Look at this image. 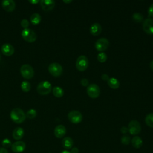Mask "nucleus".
<instances>
[{
	"instance_id": "nucleus-12",
	"label": "nucleus",
	"mask_w": 153,
	"mask_h": 153,
	"mask_svg": "<svg viewBox=\"0 0 153 153\" xmlns=\"http://www.w3.org/2000/svg\"><path fill=\"white\" fill-rule=\"evenodd\" d=\"M11 150L16 153H20L25 151L26 144L23 141H16L11 145Z\"/></svg>"
},
{
	"instance_id": "nucleus-11",
	"label": "nucleus",
	"mask_w": 153,
	"mask_h": 153,
	"mask_svg": "<svg viewBox=\"0 0 153 153\" xmlns=\"http://www.w3.org/2000/svg\"><path fill=\"white\" fill-rule=\"evenodd\" d=\"M143 29L148 34L153 35V19L148 18L143 23Z\"/></svg>"
},
{
	"instance_id": "nucleus-6",
	"label": "nucleus",
	"mask_w": 153,
	"mask_h": 153,
	"mask_svg": "<svg viewBox=\"0 0 153 153\" xmlns=\"http://www.w3.org/2000/svg\"><path fill=\"white\" fill-rule=\"evenodd\" d=\"M20 73L22 76L25 79H30L34 75L33 69L28 64H25L21 66Z\"/></svg>"
},
{
	"instance_id": "nucleus-29",
	"label": "nucleus",
	"mask_w": 153,
	"mask_h": 153,
	"mask_svg": "<svg viewBox=\"0 0 153 153\" xmlns=\"http://www.w3.org/2000/svg\"><path fill=\"white\" fill-rule=\"evenodd\" d=\"M121 142L123 145H128L130 142V137L127 134L123 135L121 138Z\"/></svg>"
},
{
	"instance_id": "nucleus-1",
	"label": "nucleus",
	"mask_w": 153,
	"mask_h": 153,
	"mask_svg": "<svg viewBox=\"0 0 153 153\" xmlns=\"http://www.w3.org/2000/svg\"><path fill=\"white\" fill-rule=\"evenodd\" d=\"M10 118L14 123L20 124L25 120L26 116L22 109L16 108L11 110L10 112Z\"/></svg>"
},
{
	"instance_id": "nucleus-32",
	"label": "nucleus",
	"mask_w": 153,
	"mask_h": 153,
	"mask_svg": "<svg viewBox=\"0 0 153 153\" xmlns=\"http://www.w3.org/2000/svg\"><path fill=\"white\" fill-rule=\"evenodd\" d=\"M88 83H89V81H88V80L87 78H82L81 80V84L82 86H84V87L88 86Z\"/></svg>"
},
{
	"instance_id": "nucleus-13",
	"label": "nucleus",
	"mask_w": 153,
	"mask_h": 153,
	"mask_svg": "<svg viewBox=\"0 0 153 153\" xmlns=\"http://www.w3.org/2000/svg\"><path fill=\"white\" fill-rule=\"evenodd\" d=\"M39 2L41 8L44 11H51L55 6V2L53 0H41Z\"/></svg>"
},
{
	"instance_id": "nucleus-15",
	"label": "nucleus",
	"mask_w": 153,
	"mask_h": 153,
	"mask_svg": "<svg viewBox=\"0 0 153 153\" xmlns=\"http://www.w3.org/2000/svg\"><path fill=\"white\" fill-rule=\"evenodd\" d=\"M1 52L2 54L7 56H11L14 53V47L8 43H5L3 44L1 47Z\"/></svg>"
},
{
	"instance_id": "nucleus-41",
	"label": "nucleus",
	"mask_w": 153,
	"mask_h": 153,
	"mask_svg": "<svg viewBox=\"0 0 153 153\" xmlns=\"http://www.w3.org/2000/svg\"><path fill=\"white\" fill-rule=\"evenodd\" d=\"M60 153H71V152H69V151H68L67 150H63Z\"/></svg>"
},
{
	"instance_id": "nucleus-26",
	"label": "nucleus",
	"mask_w": 153,
	"mask_h": 153,
	"mask_svg": "<svg viewBox=\"0 0 153 153\" xmlns=\"http://www.w3.org/2000/svg\"><path fill=\"white\" fill-rule=\"evenodd\" d=\"M36 115H37V112H36V111L35 109H29V110L27 112V113H26V117L28 118L29 119L32 120V119L35 118L36 117Z\"/></svg>"
},
{
	"instance_id": "nucleus-14",
	"label": "nucleus",
	"mask_w": 153,
	"mask_h": 153,
	"mask_svg": "<svg viewBox=\"0 0 153 153\" xmlns=\"http://www.w3.org/2000/svg\"><path fill=\"white\" fill-rule=\"evenodd\" d=\"M2 7L5 11L11 12L16 8V3L13 0H3L2 1Z\"/></svg>"
},
{
	"instance_id": "nucleus-39",
	"label": "nucleus",
	"mask_w": 153,
	"mask_h": 153,
	"mask_svg": "<svg viewBox=\"0 0 153 153\" xmlns=\"http://www.w3.org/2000/svg\"><path fill=\"white\" fill-rule=\"evenodd\" d=\"M63 2L64 3H66V4H69V3L72 2V0H63Z\"/></svg>"
},
{
	"instance_id": "nucleus-33",
	"label": "nucleus",
	"mask_w": 153,
	"mask_h": 153,
	"mask_svg": "<svg viewBox=\"0 0 153 153\" xmlns=\"http://www.w3.org/2000/svg\"><path fill=\"white\" fill-rule=\"evenodd\" d=\"M148 14H149V16L153 17V4H152L150 5V7H149L148 10Z\"/></svg>"
},
{
	"instance_id": "nucleus-38",
	"label": "nucleus",
	"mask_w": 153,
	"mask_h": 153,
	"mask_svg": "<svg viewBox=\"0 0 153 153\" xmlns=\"http://www.w3.org/2000/svg\"><path fill=\"white\" fill-rule=\"evenodd\" d=\"M79 152V149L76 148V147H74L72 149H71V153H78Z\"/></svg>"
},
{
	"instance_id": "nucleus-7",
	"label": "nucleus",
	"mask_w": 153,
	"mask_h": 153,
	"mask_svg": "<svg viewBox=\"0 0 153 153\" xmlns=\"http://www.w3.org/2000/svg\"><path fill=\"white\" fill-rule=\"evenodd\" d=\"M128 132L132 135H136L141 131V126L137 120H131L130 121L128 126Z\"/></svg>"
},
{
	"instance_id": "nucleus-27",
	"label": "nucleus",
	"mask_w": 153,
	"mask_h": 153,
	"mask_svg": "<svg viewBox=\"0 0 153 153\" xmlns=\"http://www.w3.org/2000/svg\"><path fill=\"white\" fill-rule=\"evenodd\" d=\"M132 19L134 22L137 23H139L143 20V17L142 14L139 13H134L132 15Z\"/></svg>"
},
{
	"instance_id": "nucleus-2",
	"label": "nucleus",
	"mask_w": 153,
	"mask_h": 153,
	"mask_svg": "<svg viewBox=\"0 0 153 153\" xmlns=\"http://www.w3.org/2000/svg\"><path fill=\"white\" fill-rule=\"evenodd\" d=\"M52 87L51 84L48 81H42L40 82L36 87L37 92L41 95H47L51 91Z\"/></svg>"
},
{
	"instance_id": "nucleus-37",
	"label": "nucleus",
	"mask_w": 153,
	"mask_h": 153,
	"mask_svg": "<svg viewBox=\"0 0 153 153\" xmlns=\"http://www.w3.org/2000/svg\"><path fill=\"white\" fill-rule=\"evenodd\" d=\"M28 2L32 4H38V2H39V0H29Z\"/></svg>"
},
{
	"instance_id": "nucleus-28",
	"label": "nucleus",
	"mask_w": 153,
	"mask_h": 153,
	"mask_svg": "<svg viewBox=\"0 0 153 153\" xmlns=\"http://www.w3.org/2000/svg\"><path fill=\"white\" fill-rule=\"evenodd\" d=\"M97 60L100 63H104L107 60V55L106 53H103V52H101L99 53L97 56Z\"/></svg>"
},
{
	"instance_id": "nucleus-30",
	"label": "nucleus",
	"mask_w": 153,
	"mask_h": 153,
	"mask_svg": "<svg viewBox=\"0 0 153 153\" xmlns=\"http://www.w3.org/2000/svg\"><path fill=\"white\" fill-rule=\"evenodd\" d=\"M11 142L10 140H9L7 138H5L2 140V145L4 146V148H9L11 146Z\"/></svg>"
},
{
	"instance_id": "nucleus-18",
	"label": "nucleus",
	"mask_w": 153,
	"mask_h": 153,
	"mask_svg": "<svg viewBox=\"0 0 153 153\" xmlns=\"http://www.w3.org/2000/svg\"><path fill=\"white\" fill-rule=\"evenodd\" d=\"M24 136V130L22 127H16L13 132V137L15 140H20Z\"/></svg>"
},
{
	"instance_id": "nucleus-8",
	"label": "nucleus",
	"mask_w": 153,
	"mask_h": 153,
	"mask_svg": "<svg viewBox=\"0 0 153 153\" xmlns=\"http://www.w3.org/2000/svg\"><path fill=\"white\" fill-rule=\"evenodd\" d=\"M87 93L91 98H97L100 94V88L96 84H91L87 86Z\"/></svg>"
},
{
	"instance_id": "nucleus-42",
	"label": "nucleus",
	"mask_w": 153,
	"mask_h": 153,
	"mask_svg": "<svg viewBox=\"0 0 153 153\" xmlns=\"http://www.w3.org/2000/svg\"><path fill=\"white\" fill-rule=\"evenodd\" d=\"M0 59H1V54H0Z\"/></svg>"
},
{
	"instance_id": "nucleus-10",
	"label": "nucleus",
	"mask_w": 153,
	"mask_h": 153,
	"mask_svg": "<svg viewBox=\"0 0 153 153\" xmlns=\"http://www.w3.org/2000/svg\"><path fill=\"white\" fill-rule=\"evenodd\" d=\"M109 41L105 38H100L97 39L94 44L96 49L99 51H103L109 47Z\"/></svg>"
},
{
	"instance_id": "nucleus-20",
	"label": "nucleus",
	"mask_w": 153,
	"mask_h": 153,
	"mask_svg": "<svg viewBox=\"0 0 153 153\" xmlns=\"http://www.w3.org/2000/svg\"><path fill=\"white\" fill-rule=\"evenodd\" d=\"M142 139L137 136H134L131 139V144L133 147L135 148H139L142 146Z\"/></svg>"
},
{
	"instance_id": "nucleus-34",
	"label": "nucleus",
	"mask_w": 153,
	"mask_h": 153,
	"mask_svg": "<svg viewBox=\"0 0 153 153\" xmlns=\"http://www.w3.org/2000/svg\"><path fill=\"white\" fill-rule=\"evenodd\" d=\"M121 132L123 133V134H126L128 131V128L125 127V126H123L121 128Z\"/></svg>"
},
{
	"instance_id": "nucleus-31",
	"label": "nucleus",
	"mask_w": 153,
	"mask_h": 153,
	"mask_svg": "<svg viewBox=\"0 0 153 153\" xmlns=\"http://www.w3.org/2000/svg\"><path fill=\"white\" fill-rule=\"evenodd\" d=\"M20 25L23 28L26 29V28H28L29 26V23L27 19H23L20 22Z\"/></svg>"
},
{
	"instance_id": "nucleus-16",
	"label": "nucleus",
	"mask_w": 153,
	"mask_h": 153,
	"mask_svg": "<svg viewBox=\"0 0 153 153\" xmlns=\"http://www.w3.org/2000/svg\"><path fill=\"white\" fill-rule=\"evenodd\" d=\"M66 133V127L62 124L57 126L54 130V134L55 136L57 138H62L63 137Z\"/></svg>"
},
{
	"instance_id": "nucleus-19",
	"label": "nucleus",
	"mask_w": 153,
	"mask_h": 153,
	"mask_svg": "<svg viewBox=\"0 0 153 153\" xmlns=\"http://www.w3.org/2000/svg\"><path fill=\"white\" fill-rule=\"evenodd\" d=\"M62 144L63 148L66 149H70L74 145V142L71 137H65L63 139L62 141Z\"/></svg>"
},
{
	"instance_id": "nucleus-23",
	"label": "nucleus",
	"mask_w": 153,
	"mask_h": 153,
	"mask_svg": "<svg viewBox=\"0 0 153 153\" xmlns=\"http://www.w3.org/2000/svg\"><path fill=\"white\" fill-rule=\"evenodd\" d=\"M53 94L56 97H62L64 94V91L61 87L56 86L53 88Z\"/></svg>"
},
{
	"instance_id": "nucleus-24",
	"label": "nucleus",
	"mask_w": 153,
	"mask_h": 153,
	"mask_svg": "<svg viewBox=\"0 0 153 153\" xmlns=\"http://www.w3.org/2000/svg\"><path fill=\"white\" fill-rule=\"evenodd\" d=\"M145 123L150 127L153 128V112L148 114L145 117Z\"/></svg>"
},
{
	"instance_id": "nucleus-36",
	"label": "nucleus",
	"mask_w": 153,
	"mask_h": 153,
	"mask_svg": "<svg viewBox=\"0 0 153 153\" xmlns=\"http://www.w3.org/2000/svg\"><path fill=\"white\" fill-rule=\"evenodd\" d=\"M0 153H8L7 149L4 147L0 148Z\"/></svg>"
},
{
	"instance_id": "nucleus-3",
	"label": "nucleus",
	"mask_w": 153,
	"mask_h": 153,
	"mask_svg": "<svg viewBox=\"0 0 153 153\" xmlns=\"http://www.w3.org/2000/svg\"><path fill=\"white\" fill-rule=\"evenodd\" d=\"M48 70L50 74L55 77L60 76L63 72V68L61 65L56 62L50 64L48 67Z\"/></svg>"
},
{
	"instance_id": "nucleus-25",
	"label": "nucleus",
	"mask_w": 153,
	"mask_h": 153,
	"mask_svg": "<svg viewBox=\"0 0 153 153\" xmlns=\"http://www.w3.org/2000/svg\"><path fill=\"white\" fill-rule=\"evenodd\" d=\"M21 88L24 92H29L30 90V84L27 81H23L21 84Z\"/></svg>"
},
{
	"instance_id": "nucleus-35",
	"label": "nucleus",
	"mask_w": 153,
	"mask_h": 153,
	"mask_svg": "<svg viewBox=\"0 0 153 153\" xmlns=\"http://www.w3.org/2000/svg\"><path fill=\"white\" fill-rule=\"evenodd\" d=\"M101 78H102V79H103V80H104V81H108V79H109V76H108V75H107V74H102V76H101Z\"/></svg>"
},
{
	"instance_id": "nucleus-9",
	"label": "nucleus",
	"mask_w": 153,
	"mask_h": 153,
	"mask_svg": "<svg viewBox=\"0 0 153 153\" xmlns=\"http://www.w3.org/2000/svg\"><path fill=\"white\" fill-rule=\"evenodd\" d=\"M69 120L74 124H78L82 120L81 113L78 111H72L68 114Z\"/></svg>"
},
{
	"instance_id": "nucleus-22",
	"label": "nucleus",
	"mask_w": 153,
	"mask_h": 153,
	"mask_svg": "<svg viewBox=\"0 0 153 153\" xmlns=\"http://www.w3.org/2000/svg\"><path fill=\"white\" fill-rule=\"evenodd\" d=\"M30 22L33 25H36L40 23V22L41 20V17L39 15V14H38V13H33L30 16Z\"/></svg>"
},
{
	"instance_id": "nucleus-17",
	"label": "nucleus",
	"mask_w": 153,
	"mask_h": 153,
	"mask_svg": "<svg viewBox=\"0 0 153 153\" xmlns=\"http://www.w3.org/2000/svg\"><path fill=\"white\" fill-rule=\"evenodd\" d=\"M90 33L93 36H97L100 35L102 32V27L98 23H94L92 24L90 27Z\"/></svg>"
},
{
	"instance_id": "nucleus-40",
	"label": "nucleus",
	"mask_w": 153,
	"mask_h": 153,
	"mask_svg": "<svg viewBox=\"0 0 153 153\" xmlns=\"http://www.w3.org/2000/svg\"><path fill=\"white\" fill-rule=\"evenodd\" d=\"M149 66H150V68L153 71V60L151 62V63L149 64Z\"/></svg>"
},
{
	"instance_id": "nucleus-4",
	"label": "nucleus",
	"mask_w": 153,
	"mask_h": 153,
	"mask_svg": "<svg viewBox=\"0 0 153 153\" xmlns=\"http://www.w3.org/2000/svg\"><path fill=\"white\" fill-rule=\"evenodd\" d=\"M22 36L24 40L28 42H33L36 39V33L30 29H24L22 32Z\"/></svg>"
},
{
	"instance_id": "nucleus-21",
	"label": "nucleus",
	"mask_w": 153,
	"mask_h": 153,
	"mask_svg": "<svg viewBox=\"0 0 153 153\" xmlns=\"http://www.w3.org/2000/svg\"><path fill=\"white\" fill-rule=\"evenodd\" d=\"M108 82V84L112 89H117L120 87L119 81L115 78H110Z\"/></svg>"
},
{
	"instance_id": "nucleus-5",
	"label": "nucleus",
	"mask_w": 153,
	"mask_h": 153,
	"mask_svg": "<svg viewBox=\"0 0 153 153\" xmlns=\"http://www.w3.org/2000/svg\"><path fill=\"white\" fill-rule=\"evenodd\" d=\"M88 66V60L87 57L84 55H81L79 56L76 61V69L81 71H84L87 69Z\"/></svg>"
}]
</instances>
